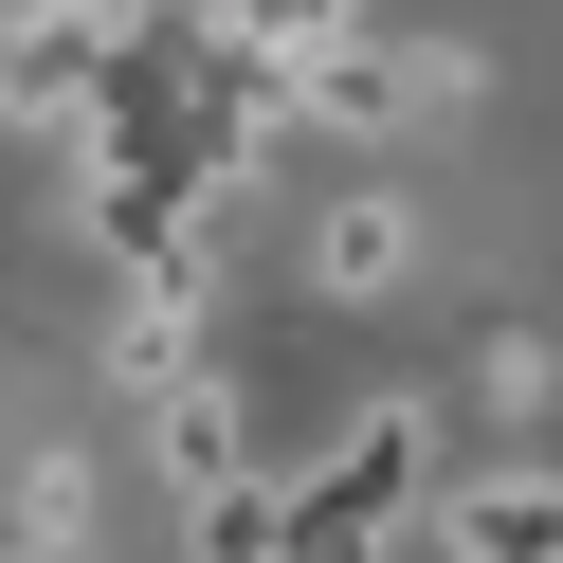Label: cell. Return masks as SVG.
Here are the masks:
<instances>
[{
	"instance_id": "6da1fadb",
	"label": "cell",
	"mask_w": 563,
	"mask_h": 563,
	"mask_svg": "<svg viewBox=\"0 0 563 563\" xmlns=\"http://www.w3.org/2000/svg\"><path fill=\"white\" fill-rule=\"evenodd\" d=\"M418 454H437V400H364L328 473H291V545H273V563H382V545H400Z\"/></svg>"
},
{
	"instance_id": "7a4b0ae2",
	"label": "cell",
	"mask_w": 563,
	"mask_h": 563,
	"mask_svg": "<svg viewBox=\"0 0 563 563\" xmlns=\"http://www.w3.org/2000/svg\"><path fill=\"white\" fill-rule=\"evenodd\" d=\"M454 110H473V55H382V37L291 55V128H454Z\"/></svg>"
},
{
	"instance_id": "3957f363",
	"label": "cell",
	"mask_w": 563,
	"mask_h": 563,
	"mask_svg": "<svg viewBox=\"0 0 563 563\" xmlns=\"http://www.w3.org/2000/svg\"><path fill=\"white\" fill-rule=\"evenodd\" d=\"M146 454H164V490H236V473H255V400H236L219 364L146 382Z\"/></svg>"
},
{
	"instance_id": "277c9868",
	"label": "cell",
	"mask_w": 563,
	"mask_h": 563,
	"mask_svg": "<svg viewBox=\"0 0 563 563\" xmlns=\"http://www.w3.org/2000/svg\"><path fill=\"white\" fill-rule=\"evenodd\" d=\"M364 0H164V55L183 74H219V55H328Z\"/></svg>"
},
{
	"instance_id": "5b68a950",
	"label": "cell",
	"mask_w": 563,
	"mask_h": 563,
	"mask_svg": "<svg viewBox=\"0 0 563 563\" xmlns=\"http://www.w3.org/2000/svg\"><path fill=\"white\" fill-rule=\"evenodd\" d=\"M437 545L454 563H563V473H473L437 509Z\"/></svg>"
},
{
	"instance_id": "8992f818",
	"label": "cell",
	"mask_w": 563,
	"mask_h": 563,
	"mask_svg": "<svg viewBox=\"0 0 563 563\" xmlns=\"http://www.w3.org/2000/svg\"><path fill=\"white\" fill-rule=\"evenodd\" d=\"M418 273V200H328V236H309V291L328 309H382Z\"/></svg>"
},
{
	"instance_id": "52a82bcc",
	"label": "cell",
	"mask_w": 563,
	"mask_h": 563,
	"mask_svg": "<svg viewBox=\"0 0 563 563\" xmlns=\"http://www.w3.org/2000/svg\"><path fill=\"white\" fill-rule=\"evenodd\" d=\"M74 545H91V473H74V454H37L19 509H0V563H74Z\"/></svg>"
},
{
	"instance_id": "ba28073f",
	"label": "cell",
	"mask_w": 563,
	"mask_h": 563,
	"mask_svg": "<svg viewBox=\"0 0 563 563\" xmlns=\"http://www.w3.org/2000/svg\"><path fill=\"white\" fill-rule=\"evenodd\" d=\"M91 19H164V0H91Z\"/></svg>"
}]
</instances>
